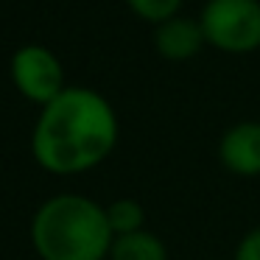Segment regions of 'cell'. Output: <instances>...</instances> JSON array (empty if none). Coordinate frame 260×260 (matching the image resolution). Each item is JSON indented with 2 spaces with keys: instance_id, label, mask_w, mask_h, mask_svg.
I'll return each instance as SVG.
<instances>
[{
  "instance_id": "obj_6",
  "label": "cell",
  "mask_w": 260,
  "mask_h": 260,
  "mask_svg": "<svg viewBox=\"0 0 260 260\" xmlns=\"http://www.w3.org/2000/svg\"><path fill=\"white\" fill-rule=\"evenodd\" d=\"M204 45H207V40H204V31L199 25V17L176 14L154 28V48L168 62H187Z\"/></svg>"
},
{
  "instance_id": "obj_8",
  "label": "cell",
  "mask_w": 260,
  "mask_h": 260,
  "mask_svg": "<svg viewBox=\"0 0 260 260\" xmlns=\"http://www.w3.org/2000/svg\"><path fill=\"white\" fill-rule=\"evenodd\" d=\"M107 221L112 226V235H129V232L146 230V210L135 199H118L107 207Z\"/></svg>"
},
{
  "instance_id": "obj_9",
  "label": "cell",
  "mask_w": 260,
  "mask_h": 260,
  "mask_svg": "<svg viewBox=\"0 0 260 260\" xmlns=\"http://www.w3.org/2000/svg\"><path fill=\"white\" fill-rule=\"evenodd\" d=\"M126 6L146 23H165V20L176 17L182 9V0H126Z\"/></svg>"
},
{
  "instance_id": "obj_10",
  "label": "cell",
  "mask_w": 260,
  "mask_h": 260,
  "mask_svg": "<svg viewBox=\"0 0 260 260\" xmlns=\"http://www.w3.org/2000/svg\"><path fill=\"white\" fill-rule=\"evenodd\" d=\"M232 260H260V226H252V230L238 241L235 257Z\"/></svg>"
},
{
  "instance_id": "obj_1",
  "label": "cell",
  "mask_w": 260,
  "mask_h": 260,
  "mask_svg": "<svg viewBox=\"0 0 260 260\" xmlns=\"http://www.w3.org/2000/svg\"><path fill=\"white\" fill-rule=\"evenodd\" d=\"M118 135V115L101 92L64 87V92L42 107L31 135V151L45 171L73 176L101 165L112 154Z\"/></svg>"
},
{
  "instance_id": "obj_7",
  "label": "cell",
  "mask_w": 260,
  "mask_h": 260,
  "mask_svg": "<svg viewBox=\"0 0 260 260\" xmlns=\"http://www.w3.org/2000/svg\"><path fill=\"white\" fill-rule=\"evenodd\" d=\"M109 260H168V246L148 230L129 232L112 241Z\"/></svg>"
},
{
  "instance_id": "obj_5",
  "label": "cell",
  "mask_w": 260,
  "mask_h": 260,
  "mask_svg": "<svg viewBox=\"0 0 260 260\" xmlns=\"http://www.w3.org/2000/svg\"><path fill=\"white\" fill-rule=\"evenodd\" d=\"M218 159L235 176H260V120H238L221 135Z\"/></svg>"
},
{
  "instance_id": "obj_3",
  "label": "cell",
  "mask_w": 260,
  "mask_h": 260,
  "mask_svg": "<svg viewBox=\"0 0 260 260\" xmlns=\"http://www.w3.org/2000/svg\"><path fill=\"white\" fill-rule=\"evenodd\" d=\"M199 25L215 51L252 53L260 48V0H207Z\"/></svg>"
},
{
  "instance_id": "obj_2",
  "label": "cell",
  "mask_w": 260,
  "mask_h": 260,
  "mask_svg": "<svg viewBox=\"0 0 260 260\" xmlns=\"http://www.w3.org/2000/svg\"><path fill=\"white\" fill-rule=\"evenodd\" d=\"M107 207L79 193H62L31 218V243L42 260H104L112 249Z\"/></svg>"
},
{
  "instance_id": "obj_4",
  "label": "cell",
  "mask_w": 260,
  "mask_h": 260,
  "mask_svg": "<svg viewBox=\"0 0 260 260\" xmlns=\"http://www.w3.org/2000/svg\"><path fill=\"white\" fill-rule=\"evenodd\" d=\"M12 79L17 90L34 104H51L64 92V68L45 45H23L12 56Z\"/></svg>"
}]
</instances>
